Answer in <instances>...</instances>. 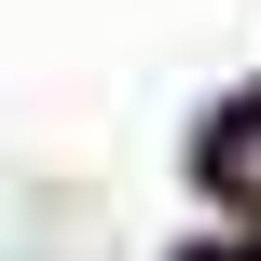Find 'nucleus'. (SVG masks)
<instances>
[{"label": "nucleus", "instance_id": "nucleus-1", "mask_svg": "<svg viewBox=\"0 0 261 261\" xmlns=\"http://www.w3.org/2000/svg\"><path fill=\"white\" fill-rule=\"evenodd\" d=\"M206 165H220V193H234V206H261V110L220 124V151H206Z\"/></svg>", "mask_w": 261, "mask_h": 261}]
</instances>
